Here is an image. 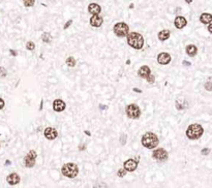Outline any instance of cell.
<instances>
[{
    "mask_svg": "<svg viewBox=\"0 0 212 188\" xmlns=\"http://www.w3.org/2000/svg\"><path fill=\"white\" fill-rule=\"evenodd\" d=\"M200 21L201 23H203V24H211V21H212V16L211 14H209V12H204V14H202L200 16Z\"/></svg>",
    "mask_w": 212,
    "mask_h": 188,
    "instance_id": "19",
    "label": "cell"
},
{
    "mask_svg": "<svg viewBox=\"0 0 212 188\" xmlns=\"http://www.w3.org/2000/svg\"><path fill=\"white\" fill-rule=\"evenodd\" d=\"M20 180H21L20 176L17 173H12V174H9L6 177V182L9 185H17L20 182Z\"/></svg>",
    "mask_w": 212,
    "mask_h": 188,
    "instance_id": "15",
    "label": "cell"
},
{
    "mask_svg": "<svg viewBox=\"0 0 212 188\" xmlns=\"http://www.w3.org/2000/svg\"><path fill=\"white\" fill-rule=\"evenodd\" d=\"M44 134H45V137L48 140H55L56 137H58V132L55 128L53 127H47L44 131Z\"/></svg>",
    "mask_w": 212,
    "mask_h": 188,
    "instance_id": "12",
    "label": "cell"
},
{
    "mask_svg": "<svg viewBox=\"0 0 212 188\" xmlns=\"http://www.w3.org/2000/svg\"><path fill=\"white\" fill-rule=\"evenodd\" d=\"M205 87H206V90H208V91H211V80L209 79V81L208 82L205 84Z\"/></svg>",
    "mask_w": 212,
    "mask_h": 188,
    "instance_id": "29",
    "label": "cell"
},
{
    "mask_svg": "<svg viewBox=\"0 0 212 188\" xmlns=\"http://www.w3.org/2000/svg\"><path fill=\"white\" fill-rule=\"evenodd\" d=\"M134 91H136V92H142V91L141 90H139V89H134Z\"/></svg>",
    "mask_w": 212,
    "mask_h": 188,
    "instance_id": "37",
    "label": "cell"
},
{
    "mask_svg": "<svg viewBox=\"0 0 212 188\" xmlns=\"http://www.w3.org/2000/svg\"><path fill=\"white\" fill-rule=\"evenodd\" d=\"M65 108H66V103L62 99L58 98V99H55L53 101V110L55 111V112L61 113L65 110Z\"/></svg>",
    "mask_w": 212,
    "mask_h": 188,
    "instance_id": "11",
    "label": "cell"
},
{
    "mask_svg": "<svg viewBox=\"0 0 212 188\" xmlns=\"http://www.w3.org/2000/svg\"><path fill=\"white\" fill-rule=\"evenodd\" d=\"M125 175H126V171H125L124 168H120V170L117 172V176L120 177V178H123Z\"/></svg>",
    "mask_w": 212,
    "mask_h": 188,
    "instance_id": "24",
    "label": "cell"
},
{
    "mask_svg": "<svg viewBox=\"0 0 212 188\" xmlns=\"http://www.w3.org/2000/svg\"><path fill=\"white\" fill-rule=\"evenodd\" d=\"M37 157V153L34 150H30L24 158V164L26 168H31L35 166V159Z\"/></svg>",
    "mask_w": 212,
    "mask_h": 188,
    "instance_id": "7",
    "label": "cell"
},
{
    "mask_svg": "<svg viewBox=\"0 0 212 188\" xmlns=\"http://www.w3.org/2000/svg\"><path fill=\"white\" fill-rule=\"evenodd\" d=\"M209 152H210V149H209V148H205V149H202L201 153H202L203 155H208Z\"/></svg>",
    "mask_w": 212,
    "mask_h": 188,
    "instance_id": "30",
    "label": "cell"
},
{
    "mask_svg": "<svg viewBox=\"0 0 212 188\" xmlns=\"http://www.w3.org/2000/svg\"><path fill=\"white\" fill-rule=\"evenodd\" d=\"M113 30L118 37H125L129 33V26L124 22H119L114 25Z\"/></svg>",
    "mask_w": 212,
    "mask_h": 188,
    "instance_id": "5",
    "label": "cell"
},
{
    "mask_svg": "<svg viewBox=\"0 0 212 188\" xmlns=\"http://www.w3.org/2000/svg\"><path fill=\"white\" fill-rule=\"evenodd\" d=\"M4 106H5V102H4V100L2 98H0V110H2L4 108Z\"/></svg>",
    "mask_w": 212,
    "mask_h": 188,
    "instance_id": "32",
    "label": "cell"
},
{
    "mask_svg": "<svg viewBox=\"0 0 212 188\" xmlns=\"http://www.w3.org/2000/svg\"><path fill=\"white\" fill-rule=\"evenodd\" d=\"M100 10H102V7H100V5L97 3H90L89 5H88V12H89L92 16L98 14L100 12Z\"/></svg>",
    "mask_w": 212,
    "mask_h": 188,
    "instance_id": "17",
    "label": "cell"
},
{
    "mask_svg": "<svg viewBox=\"0 0 212 188\" xmlns=\"http://www.w3.org/2000/svg\"><path fill=\"white\" fill-rule=\"evenodd\" d=\"M152 158L159 162L166 161L169 158V153L167 152V150L163 149V148H158V149H155L154 152L152 153Z\"/></svg>",
    "mask_w": 212,
    "mask_h": 188,
    "instance_id": "8",
    "label": "cell"
},
{
    "mask_svg": "<svg viewBox=\"0 0 212 188\" xmlns=\"http://www.w3.org/2000/svg\"><path fill=\"white\" fill-rule=\"evenodd\" d=\"M170 36H171V31H170L169 29H163L161 31H159L158 35H157L158 39H159V40H161V41L169 39Z\"/></svg>",
    "mask_w": 212,
    "mask_h": 188,
    "instance_id": "18",
    "label": "cell"
},
{
    "mask_svg": "<svg viewBox=\"0 0 212 188\" xmlns=\"http://www.w3.org/2000/svg\"><path fill=\"white\" fill-rule=\"evenodd\" d=\"M71 24H73V20H68V23H66V24H65V25H64V26H63V29H68V27H70Z\"/></svg>",
    "mask_w": 212,
    "mask_h": 188,
    "instance_id": "31",
    "label": "cell"
},
{
    "mask_svg": "<svg viewBox=\"0 0 212 188\" xmlns=\"http://www.w3.org/2000/svg\"><path fill=\"white\" fill-rule=\"evenodd\" d=\"M174 25L177 29H183L187 25V20L182 16L176 17L175 21H174Z\"/></svg>",
    "mask_w": 212,
    "mask_h": 188,
    "instance_id": "14",
    "label": "cell"
},
{
    "mask_svg": "<svg viewBox=\"0 0 212 188\" xmlns=\"http://www.w3.org/2000/svg\"><path fill=\"white\" fill-rule=\"evenodd\" d=\"M204 133V128L202 127L201 124L198 123H194V124H190L189 126L186 129V137L189 140H198Z\"/></svg>",
    "mask_w": 212,
    "mask_h": 188,
    "instance_id": "3",
    "label": "cell"
},
{
    "mask_svg": "<svg viewBox=\"0 0 212 188\" xmlns=\"http://www.w3.org/2000/svg\"><path fill=\"white\" fill-rule=\"evenodd\" d=\"M61 173L63 174V176L68 177L70 179L76 178L79 174V168L76 163H73V162H68V163H65L61 168Z\"/></svg>",
    "mask_w": 212,
    "mask_h": 188,
    "instance_id": "4",
    "label": "cell"
},
{
    "mask_svg": "<svg viewBox=\"0 0 212 188\" xmlns=\"http://www.w3.org/2000/svg\"><path fill=\"white\" fill-rule=\"evenodd\" d=\"M104 23V19L99 14H94L90 18V25L92 27H100Z\"/></svg>",
    "mask_w": 212,
    "mask_h": 188,
    "instance_id": "13",
    "label": "cell"
},
{
    "mask_svg": "<svg viewBox=\"0 0 212 188\" xmlns=\"http://www.w3.org/2000/svg\"><path fill=\"white\" fill-rule=\"evenodd\" d=\"M171 60H172L171 55L169 53H167V52H161L157 56V62L159 64H161V65H167V64H169L171 62Z\"/></svg>",
    "mask_w": 212,
    "mask_h": 188,
    "instance_id": "9",
    "label": "cell"
},
{
    "mask_svg": "<svg viewBox=\"0 0 212 188\" xmlns=\"http://www.w3.org/2000/svg\"><path fill=\"white\" fill-rule=\"evenodd\" d=\"M125 141H126V134H122V140H120L121 144H122V145H125Z\"/></svg>",
    "mask_w": 212,
    "mask_h": 188,
    "instance_id": "33",
    "label": "cell"
},
{
    "mask_svg": "<svg viewBox=\"0 0 212 188\" xmlns=\"http://www.w3.org/2000/svg\"><path fill=\"white\" fill-rule=\"evenodd\" d=\"M127 43L136 50H141L144 46V37L138 32H131L127 34Z\"/></svg>",
    "mask_w": 212,
    "mask_h": 188,
    "instance_id": "2",
    "label": "cell"
},
{
    "mask_svg": "<svg viewBox=\"0 0 212 188\" xmlns=\"http://www.w3.org/2000/svg\"><path fill=\"white\" fill-rule=\"evenodd\" d=\"M138 163H139V161H137L135 159H127L126 161H124L123 168H124V170L126 172H134V171L137 170Z\"/></svg>",
    "mask_w": 212,
    "mask_h": 188,
    "instance_id": "10",
    "label": "cell"
},
{
    "mask_svg": "<svg viewBox=\"0 0 212 188\" xmlns=\"http://www.w3.org/2000/svg\"><path fill=\"white\" fill-rule=\"evenodd\" d=\"M79 149L80 150H84V149H85V146H81V147H79Z\"/></svg>",
    "mask_w": 212,
    "mask_h": 188,
    "instance_id": "36",
    "label": "cell"
},
{
    "mask_svg": "<svg viewBox=\"0 0 212 188\" xmlns=\"http://www.w3.org/2000/svg\"><path fill=\"white\" fill-rule=\"evenodd\" d=\"M146 80H147V82L150 83V84H153V83L155 82V78H154V76H153V74H150V76H149L148 78L146 79Z\"/></svg>",
    "mask_w": 212,
    "mask_h": 188,
    "instance_id": "28",
    "label": "cell"
},
{
    "mask_svg": "<svg viewBox=\"0 0 212 188\" xmlns=\"http://www.w3.org/2000/svg\"><path fill=\"white\" fill-rule=\"evenodd\" d=\"M6 74H7L6 69L2 66H0V78H4V77H6Z\"/></svg>",
    "mask_w": 212,
    "mask_h": 188,
    "instance_id": "25",
    "label": "cell"
},
{
    "mask_svg": "<svg viewBox=\"0 0 212 188\" xmlns=\"http://www.w3.org/2000/svg\"><path fill=\"white\" fill-rule=\"evenodd\" d=\"M185 51H186V54H187L188 56L194 57V56H196L197 53H198V48H197L195 45H188L187 47H186Z\"/></svg>",
    "mask_w": 212,
    "mask_h": 188,
    "instance_id": "20",
    "label": "cell"
},
{
    "mask_svg": "<svg viewBox=\"0 0 212 188\" xmlns=\"http://www.w3.org/2000/svg\"><path fill=\"white\" fill-rule=\"evenodd\" d=\"M65 62H66V65H68V67H75L76 66V59L73 57V56L68 57V59L65 60Z\"/></svg>",
    "mask_w": 212,
    "mask_h": 188,
    "instance_id": "21",
    "label": "cell"
},
{
    "mask_svg": "<svg viewBox=\"0 0 212 188\" xmlns=\"http://www.w3.org/2000/svg\"><path fill=\"white\" fill-rule=\"evenodd\" d=\"M208 31H209V32H210V33L212 32V25H211V24H209V25H208Z\"/></svg>",
    "mask_w": 212,
    "mask_h": 188,
    "instance_id": "34",
    "label": "cell"
},
{
    "mask_svg": "<svg viewBox=\"0 0 212 188\" xmlns=\"http://www.w3.org/2000/svg\"><path fill=\"white\" fill-rule=\"evenodd\" d=\"M151 74V70H150V67L147 65H143L141 67L139 68V70H138V76L141 77L143 79H147L149 76Z\"/></svg>",
    "mask_w": 212,
    "mask_h": 188,
    "instance_id": "16",
    "label": "cell"
},
{
    "mask_svg": "<svg viewBox=\"0 0 212 188\" xmlns=\"http://www.w3.org/2000/svg\"><path fill=\"white\" fill-rule=\"evenodd\" d=\"M26 49L29 50V51H33V50L35 49V43H33V41H27Z\"/></svg>",
    "mask_w": 212,
    "mask_h": 188,
    "instance_id": "23",
    "label": "cell"
},
{
    "mask_svg": "<svg viewBox=\"0 0 212 188\" xmlns=\"http://www.w3.org/2000/svg\"><path fill=\"white\" fill-rule=\"evenodd\" d=\"M23 3H24L25 6L29 7V6H33V4H34V1H33V0H31V1H29V0H24V1H23Z\"/></svg>",
    "mask_w": 212,
    "mask_h": 188,
    "instance_id": "26",
    "label": "cell"
},
{
    "mask_svg": "<svg viewBox=\"0 0 212 188\" xmlns=\"http://www.w3.org/2000/svg\"><path fill=\"white\" fill-rule=\"evenodd\" d=\"M93 188H108V186H107V184H105V183L99 182V183H96Z\"/></svg>",
    "mask_w": 212,
    "mask_h": 188,
    "instance_id": "27",
    "label": "cell"
},
{
    "mask_svg": "<svg viewBox=\"0 0 212 188\" xmlns=\"http://www.w3.org/2000/svg\"><path fill=\"white\" fill-rule=\"evenodd\" d=\"M10 53H12V55H14V56L17 55V52H16V51H12V50H10Z\"/></svg>",
    "mask_w": 212,
    "mask_h": 188,
    "instance_id": "35",
    "label": "cell"
},
{
    "mask_svg": "<svg viewBox=\"0 0 212 188\" xmlns=\"http://www.w3.org/2000/svg\"><path fill=\"white\" fill-rule=\"evenodd\" d=\"M126 116L131 119H138L141 116V108L135 103H131L125 108Z\"/></svg>",
    "mask_w": 212,
    "mask_h": 188,
    "instance_id": "6",
    "label": "cell"
},
{
    "mask_svg": "<svg viewBox=\"0 0 212 188\" xmlns=\"http://www.w3.org/2000/svg\"><path fill=\"white\" fill-rule=\"evenodd\" d=\"M141 143L145 148H147V149H154V148L157 147V145H158L159 140L155 133L148 131V132L143 134Z\"/></svg>",
    "mask_w": 212,
    "mask_h": 188,
    "instance_id": "1",
    "label": "cell"
},
{
    "mask_svg": "<svg viewBox=\"0 0 212 188\" xmlns=\"http://www.w3.org/2000/svg\"><path fill=\"white\" fill-rule=\"evenodd\" d=\"M41 39H43L44 43H49L50 41H51V39H52V36H51V34H50L49 32H45V33H43V35H41Z\"/></svg>",
    "mask_w": 212,
    "mask_h": 188,
    "instance_id": "22",
    "label": "cell"
}]
</instances>
